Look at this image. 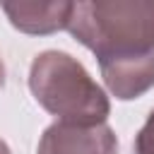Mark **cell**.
<instances>
[{"instance_id": "6da1fadb", "label": "cell", "mask_w": 154, "mask_h": 154, "mask_svg": "<svg viewBox=\"0 0 154 154\" xmlns=\"http://www.w3.org/2000/svg\"><path fill=\"white\" fill-rule=\"evenodd\" d=\"M67 31L87 46L99 63L154 53V0L72 2Z\"/></svg>"}, {"instance_id": "7a4b0ae2", "label": "cell", "mask_w": 154, "mask_h": 154, "mask_svg": "<svg viewBox=\"0 0 154 154\" xmlns=\"http://www.w3.org/2000/svg\"><path fill=\"white\" fill-rule=\"evenodd\" d=\"M29 89L58 123L103 125L111 113L106 91L79 60L63 51H43L34 58L29 67Z\"/></svg>"}, {"instance_id": "3957f363", "label": "cell", "mask_w": 154, "mask_h": 154, "mask_svg": "<svg viewBox=\"0 0 154 154\" xmlns=\"http://www.w3.org/2000/svg\"><path fill=\"white\" fill-rule=\"evenodd\" d=\"M38 154H118L116 132L103 125L53 123L38 140Z\"/></svg>"}, {"instance_id": "277c9868", "label": "cell", "mask_w": 154, "mask_h": 154, "mask_svg": "<svg viewBox=\"0 0 154 154\" xmlns=\"http://www.w3.org/2000/svg\"><path fill=\"white\" fill-rule=\"evenodd\" d=\"M99 67L108 91L120 101L137 99L154 87V53L108 58Z\"/></svg>"}, {"instance_id": "5b68a950", "label": "cell", "mask_w": 154, "mask_h": 154, "mask_svg": "<svg viewBox=\"0 0 154 154\" xmlns=\"http://www.w3.org/2000/svg\"><path fill=\"white\" fill-rule=\"evenodd\" d=\"M2 10L14 29L46 36L67 29L72 2H2Z\"/></svg>"}, {"instance_id": "8992f818", "label": "cell", "mask_w": 154, "mask_h": 154, "mask_svg": "<svg viewBox=\"0 0 154 154\" xmlns=\"http://www.w3.org/2000/svg\"><path fill=\"white\" fill-rule=\"evenodd\" d=\"M132 154H154V111L149 113V118L144 120V125L135 135Z\"/></svg>"}, {"instance_id": "52a82bcc", "label": "cell", "mask_w": 154, "mask_h": 154, "mask_svg": "<svg viewBox=\"0 0 154 154\" xmlns=\"http://www.w3.org/2000/svg\"><path fill=\"white\" fill-rule=\"evenodd\" d=\"M5 84V65H2V60H0V87Z\"/></svg>"}, {"instance_id": "ba28073f", "label": "cell", "mask_w": 154, "mask_h": 154, "mask_svg": "<svg viewBox=\"0 0 154 154\" xmlns=\"http://www.w3.org/2000/svg\"><path fill=\"white\" fill-rule=\"evenodd\" d=\"M0 154H10V147H7L2 140H0Z\"/></svg>"}]
</instances>
